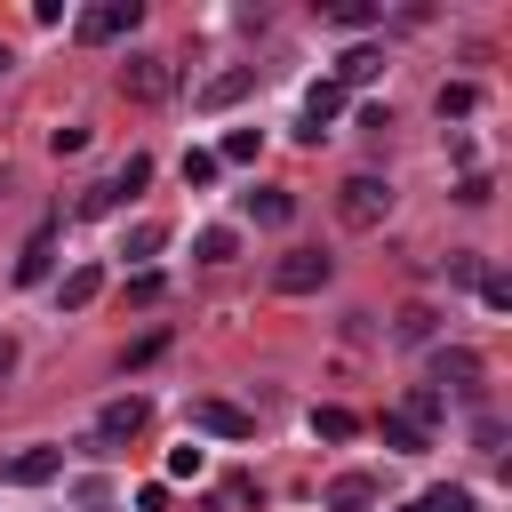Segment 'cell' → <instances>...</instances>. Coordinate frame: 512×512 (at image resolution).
Instances as JSON below:
<instances>
[{"mask_svg": "<svg viewBox=\"0 0 512 512\" xmlns=\"http://www.w3.org/2000/svg\"><path fill=\"white\" fill-rule=\"evenodd\" d=\"M248 88H256V64H224L216 80H200V88H192V104H200V112H224V104H240Z\"/></svg>", "mask_w": 512, "mask_h": 512, "instance_id": "obj_8", "label": "cell"}, {"mask_svg": "<svg viewBox=\"0 0 512 512\" xmlns=\"http://www.w3.org/2000/svg\"><path fill=\"white\" fill-rule=\"evenodd\" d=\"M120 296H128V304H160V272H136Z\"/></svg>", "mask_w": 512, "mask_h": 512, "instance_id": "obj_33", "label": "cell"}, {"mask_svg": "<svg viewBox=\"0 0 512 512\" xmlns=\"http://www.w3.org/2000/svg\"><path fill=\"white\" fill-rule=\"evenodd\" d=\"M256 152H264V128H232V136L216 144V160H224V168H248Z\"/></svg>", "mask_w": 512, "mask_h": 512, "instance_id": "obj_22", "label": "cell"}, {"mask_svg": "<svg viewBox=\"0 0 512 512\" xmlns=\"http://www.w3.org/2000/svg\"><path fill=\"white\" fill-rule=\"evenodd\" d=\"M240 216H248V224H264V232H280V224L296 216V192H280V184H256V192H240Z\"/></svg>", "mask_w": 512, "mask_h": 512, "instance_id": "obj_11", "label": "cell"}, {"mask_svg": "<svg viewBox=\"0 0 512 512\" xmlns=\"http://www.w3.org/2000/svg\"><path fill=\"white\" fill-rule=\"evenodd\" d=\"M232 256H240V232H232V224L192 232V264H232Z\"/></svg>", "mask_w": 512, "mask_h": 512, "instance_id": "obj_18", "label": "cell"}, {"mask_svg": "<svg viewBox=\"0 0 512 512\" xmlns=\"http://www.w3.org/2000/svg\"><path fill=\"white\" fill-rule=\"evenodd\" d=\"M0 72H8V48H0Z\"/></svg>", "mask_w": 512, "mask_h": 512, "instance_id": "obj_37", "label": "cell"}, {"mask_svg": "<svg viewBox=\"0 0 512 512\" xmlns=\"http://www.w3.org/2000/svg\"><path fill=\"white\" fill-rule=\"evenodd\" d=\"M160 352H168V336H160V328H152V336H136V344H128V360H120V368H152V360H160Z\"/></svg>", "mask_w": 512, "mask_h": 512, "instance_id": "obj_31", "label": "cell"}, {"mask_svg": "<svg viewBox=\"0 0 512 512\" xmlns=\"http://www.w3.org/2000/svg\"><path fill=\"white\" fill-rule=\"evenodd\" d=\"M456 200H464V208H488V200H496V184L472 168V176H456Z\"/></svg>", "mask_w": 512, "mask_h": 512, "instance_id": "obj_29", "label": "cell"}, {"mask_svg": "<svg viewBox=\"0 0 512 512\" xmlns=\"http://www.w3.org/2000/svg\"><path fill=\"white\" fill-rule=\"evenodd\" d=\"M96 296H104V272H96V264H72V272L56 280V304H64V312H88Z\"/></svg>", "mask_w": 512, "mask_h": 512, "instance_id": "obj_14", "label": "cell"}, {"mask_svg": "<svg viewBox=\"0 0 512 512\" xmlns=\"http://www.w3.org/2000/svg\"><path fill=\"white\" fill-rule=\"evenodd\" d=\"M168 88H176L168 56H152V48H128V56H120V96H128V104H160Z\"/></svg>", "mask_w": 512, "mask_h": 512, "instance_id": "obj_4", "label": "cell"}, {"mask_svg": "<svg viewBox=\"0 0 512 512\" xmlns=\"http://www.w3.org/2000/svg\"><path fill=\"white\" fill-rule=\"evenodd\" d=\"M472 440H480V456H504V424H496V416H480V424H472Z\"/></svg>", "mask_w": 512, "mask_h": 512, "instance_id": "obj_34", "label": "cell"}, {"mask_svg": "<svg viewBox=\"0 0 512 512\" xmlns=\"http://www.w3.org/2000/svg\"><path fill=\"white\" fill-rule=\"evenodd\" d=\"M112 208H120V192H112V176H104V184H88V192H80V216H112Z\"/></svg>", "mask_w": 512, "mask_h": 512, "instance_id": "obj_30", "label": "cell"}, {"mask_svg": "<svg viewBox=\"0 0 512 512\" xmlns=\"http://www.w3.org/2000/svg\"><path fill=\"white\" fill-rule=\"evenodd\" d=\"M56 472H64V448H56V440H40V448L8 456V480H16V488H48Z\"/></svg>", "mask_w": 512, "mask_h": 512, "instance_id": "obj_12", "label": "cell"}, {"mask_svg": "<svg viewBox=\"0 0 512 512\" xmlns=\"http://www.w3.org/2000/svg\"><path fill=\"white\" fill-rule=\"evenodd\" d=\"M160 248H168V224H152V216H144V224H128V232H120V256H128V264H152V256H160Z\"/></svg>", "mask_w": 512, "mask_h": 512, "instance_id": "obj_17", "label": "cell"}, {"mask_svg": "<svg viewBox=\"0 0 512 512\" xmlns=\"http://www.w3.org/2000/svg\"><path fill=\"white\" fill-rule=\"evenodd\" d=\"M384 216H392V176L360 168V176L336 184V224H344V232H376Z\"/></svg>", "mask_w": 512, "mask_h": 512, "instance_id": "obj_1", "label": "cell"}, {"mask_svg": "<svg viewBox=\"0 0 512 512\" xmlns=\"http://www.w3.org/2000/svg\"><path fill=\"white\" fill-rule=\"evenodd\" d=\"M400 416H408V424H416V432H432V424H440V416H448V400H440V392H432V384H416V392H408V408H400Z\"/></svg>", "mask_w": 512, "mask_h": 512, "instance_id": "obj_23", "label": "cell"}, {"mask_svg": "<svg viewBox=\"0 0 512 512\" xmlns=\"http://www.w3.org/2000/svg\"><path fill=\"white\" fill-rule=\"evenodd\" d=\"M352 432H360V416H352V408H336V400H328V408H312V440H336V448H344Z\"/></svg>", "mask_w": 512, "mask_h": 512, "instance_id": "obj_20", "label": "cell"}, {"mask_svg": "<svg viewBox=\"0 0 512 512\" xmlns=\"http://www.w3.org/2000/svg\"><path fill=\"white\" fill-rule=\"evenodd\" d=\"M136 24H144V0H96V8H80V16H72V40L104 48V40H128Z\"/></svg>", "mask_w": 512, "mask_h": 512, "instance_id": "obj_2", "label": "cell"}, {"mask_svg": "<svg viewBox=\"0 0 512 512\" xmlns=\"http://www.w3.org/2000/svg\"><path fill=\"white\" fill-rule=\"evenodd\" d=\"M432 336H440V312H432V304H400L392 344H432Z\"/></svg>", "mask_w": 512, "mask_h": 512, "instance_id": "obj_19", "label": "cell"}, {"mask_svg": "<svg viewBox=\"0 0 512 512\" xmlns=\"http://www.w3.org/2000/svg\"><path fill=\"white\" fill-rule=\"evenodd\" d=\"M392 512H472V488H424V496H408Z\"/></svg>", "mask_w": 512, "mask_h": 512, "instance_id": "obj_21", "label": "cell"}, {"mask_svg": "<svg viewBox=\"0 0 512 512\" xmlns=\"http://www.w3.org/2000/svg\"><path fill=\"white\" fill-rule=\"evenodd\" d=\"M96 512H112V504H96Z\"/></svg>", "mask_w": 512, "mask_h": 512, "instance_id": "obj_38", "label": "cell"}, {"mask_svg": "<svg viewBox=\"0 0 512 512\" xmlns=\"http://www.w3.org/2000/svg\"><path fill=\"white\" fill-rule=\"evenodd\" d=\"M472 112H480V88L472 80H448L440 88V120H472Z\"/></svg>", "mask_w": 512, "mask_h": 512, "instance_id": "obj_24", "label": "cell"}, {"mask_svg": "<svg viewBox=\"0 0 512 512\" xmlns=\"http://www.w3.org/2000/svg\"><path fill=\"white\" fill-rule=\"evenodd\" d=\"M0 376H16V336H0Z\"/></svg>", "mask_w": 512, "mask_h": 512, "instance_id": "obj_36", "label": "cell"}, {"mask_svg": "<svg viewBox=\"0 0 512 512\" xmlns=\"http://www.w3.org/2000/svg\"><path fill=\"white\" fill-rule=\"evenodd\" d=\"M320 24H336V32H368V24H384V8H376V0H328Z\"/></svg>", "mask_w": 512, "mask_h": 512, "instance_id": "obj_15", "label": "cell"}, {"mask_svg": "<svg viewBox=\"0 0 512 512\" xmlns=\"http://www.w3.org/2000/svg\"><path fill=\"white\" fill-rule=\"evenodd\" d=\"M216 176H224L216 152H184V184H216Z\"/></svg>", "mask_w": 512, "mask_h": 512, "instance_id": "obj_28", "label": "cell"}, {"mask_svg": "<svg viewBox=\"0 0 512 512\" xmlns=\"http://www.w3.org/2000/svg\"><path fill=\"white\" fill-rule=\"evenodd\" d=\"M320 512H376V480L368 472H336L320 488Z\"/></svg>", "mask_w": 512, "mask_h": 512, "instance_id": "obj_13", "label": "cell"}, {"mask_svg": "<svg viewBox=\"0 0 512 512\" xmlns=\"http://www.w3.org/2000/svg\"><path fill=\"white\" fill-rule=\"evenodd\" d=\"M200 472H208V448H200V440L168 448V480H200Z\"/></svg>", "mask_w": 512, "mask_h": 512, "instance_id": "obj_27", "label": "cell"}, {"mask_svg": "<svg viewBox=\"0 0 512 512\" xmlns=\"http://www.w3.org/2000/svg\"><path fill=\"white\" fill-rule=\"evenodd\" d=\"M336 112H344V88H336V80H312V88H304V120H296V136L320 144V128H328Z\"/></svg>", "mask_w": 512, "mask_h": 512, "instance_id": "obj_10", "label": "cell"}, {"mask_svg": "<svg viewBox=\"0 0 512 512\" xmlns=\"http://www.w3.org/2000/svg\"><path fill=\"white\" fill-rule=\"evenodd\" d=\"M192 432H208V440H256V416L232 408V400H192Z\"/></svg>", "mask_w": 512, "mask_h": 512, "instance_id": "obj_7", "label": "cell"}, {"mask_svg": "<svg viewBox=\"0 0 512 512\" xmlns=\"http://www.w3.org/2000/svg\"><path fill=\"white\" fill-rule=\"evenodd\" d=\"M376 432H384V448H392V456H416V448H424V432H416V424H408L400 408H392V416H384Z\"/></svg>", "mask_w": 512, "mask_h": 512, "instance_id": "obj_26", "label": "cell"}, {"mask_svg": "<svg viewBox=\"0 0 512 512\" xmlns=\"http://www.w3.org/2000/svg\"><path fill=\"white\" fill-rule=\"evenodd\" d=\"M480 304H488V312H504V304H512V288H504L496 272H480Z\"/></svg>", "mask_w": 512, "mask_h": 512, "instance_id": "obj_35", "label": "cell"}, {"mask_svg": "<svg viewBox=\"0 0 512 512\" xmlns=\"http://www.w3.org/2000/svg\"><path fill=\"white\" fill-rule=\"evenodd\" d=\"M144 184H152V160H144V152H128V160L112 168V192H120V200H136Z\"/></svg>", "mask_w": 512, "mask_h": 512, "instance_id": "obj_25", "label": "cell"}, {"mask_svg": "<svg viewBox=\"0 0 512 512\" xmlns=\"http://www.w3.org/2000/svg\"><path fill=\"white\" fill-rule=\"evenodd\" d=\"M56 232H64V224L48 216V224H40V232L16 248V288H40V280H48V264H56Z\"/></svg>", "mask_w": 512, "mask_h": 512, "instance_id": "obj_9", "label": "cell"}, {"mask_svg": "<svg viewBox=\"0 0 512 512\" xmlns=\"http://www.w3.org/2000/svg\"><path fill=\"white\" fill-rule=\"evenodd\" d=\"M144 424H152V408H144L136 392H120V400H104V408H96V432H88V448L104 456V448H120V440H136Z\"/></svg>", "mask_w": 512, "mask_h": 512, "instance_id": "obj_6", "label": "cell"}, {"mask_svg": "<svg viewBox=\"0 0 512 512\" xmlns=\"http://www.w3.org/2000/svg\"><path fill=\"white\" fill-rule=\"evenodd\" d=\"M328 272H336V256H320V248L272 256V288H280V296H312V288H328Z\"/></svg>", "mask_w": 512, "mask_h": 512, "instance_id": "obj_5", "label": "cell"}, {"mask_svg": "<svg viewBox=\"0 0 512 512\" xmlns=\"http://www.w3.org/2000/svg\"><path fill=\"white\" fill-rule=\"evenodd\" d=\"M376 72H384V48H344L336 56V88H368Z\"/></svg>", "mask_w": 512, "mask_h": 512, "instance_id": "obj_16", "label": "cell"}, {"mask_svg": "<svg viewBox=\"0 0 512 512\" xmlns=\"http://www.w3.org/2000/svg\"><path fill=\"white\" fill-rule=\"evenodd\" d=\"M48 152H56V160H64V152H88V128H80V120H64V128L48 136Z\"/></svg>", "mask_w": 512, "mask_h": 512, "instance_id": "obj_32", "label": "cell"}, {"mask_svg": "<svg viewBox=\"0 0 512 512\" xmlns=\"http://www.w3.org/2000/svg\"><path fill=\"white\" fill-rule=\"evenodd\" d=\"M480 376H488V360H480L472 344H440V352H432V392H440V400H448V392H456V400H480Z\"/></svg>", "mask_w": 512, "mask_h": 512, "instance_id": "obj_3", "label": "cell"}]
</instances>
